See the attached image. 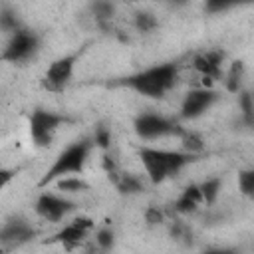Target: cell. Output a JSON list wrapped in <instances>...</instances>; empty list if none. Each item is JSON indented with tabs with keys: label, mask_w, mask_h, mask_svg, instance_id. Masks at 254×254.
<instances>
[{
	"label": "cell",
	"mask_w": 254,
	"mask_h": 254,
	"mask_svg": "<svg viewBox=\"0 0 254 254\" xmlns=\"http://www.w3.org/2000/svg\"><path fill=\"white\" fill-rule=\"evenodd\" d=\"M179 73H181V65L177 62H161L117 79L115 85L127 87L147 99H163L175 89L179 81Z\"/></svg>",
	"instance_id": "6da1fadb"
},
{
	"label": "cell",
	"mask_w": 254,
	"mask_h": 254,
	"mask_svg": "<svg viewBox=\"0 0 254 254\" xmlns=\"http://www.w3.org/2000/svg\"><path fill=\"white\" fill-rule=\"evenodd\" d=\"M137 155L151 185L165 183L167 179L179 175L189 165L200 159V155H192L183 149H163V147H153V145L139 147Z\"/></svg>",
	"instance_id": "7a4b0ae2"
},
{
	"label": "cell",
	"mask_w": 254,
	"mask_h": 254,
	"mask_svg": "<svg viewBox=\"0 0 254 254\" xmlns=\"http://www.w3.org/2000/svg\"><path fill=\"white\" fill-rule=\"evenodd\" d=\"M93 147H95V143H93L91 135L79 137L73 143H69L64 151L58 153V157L46 169V173L38 181V187L40 189H48L50 185H54V183H58V181H62L65 177H81Z\"/></svg>",
	"instance_id": "3957f363"
},
{
	"label": "cell",
	"mask_w": 254,
	"mask_h": 254,
	"mask_svg": "<svg viewBox=\"0 0 254 254\" xmlns=\"http://www.w3.org/2000/svg\"><path fill=\"white\" fill-rule=\"evenodd\" d=\"M85 50H87V44L77 48V50H73V52H69V54H65V56L56 58L46 67V71H44V75L40 79L42 87L46 91H50V93H62L64 89H67V85L71 83V79L75 75V67H77L79 60L83 58Z\"/></svg>",
	"instance_id": "277c9868"
},
{
	"label": "cell",
	"mask_w": 254,
	"mask_h": 254,
	"mask_svg": "<svg viewBox=\"0 0 254 254\" xmlns=\"http://www.w3.org/2000/svg\"><path fill=\"white\" fill-rule=\"evenodd\" d=\"M133 131L141 141H157L165 137H181L185 127L179 119L167 117L157 111H141L133 119Z\"/></svg>",
	"instance_id": "5b68a950"
},
{
	"label": "cell",
	"mask_w": 254,
	"mask_h": 254,
	"mask_svg": "<svg viewBox=\"0 0 254 254\" xmlns=\"http://www.w3.org/2000/svg\"><path fill=\"white\" fill-rule=\"evenodd\" d=\"M69 123V117L64 115V113H58V111H52V109H44V107H38L30 113L28 117V133H30V139L32 143L38 147V149H46L54 143L58 131Z\"/></svg>",
	"instance_id": "8992f818"
},
{
	"label": "cell",
	"mask_w": 254,
	"mask_h": 254,
	"mask_svg": "<svg viewBox=\"0 0 254 254\" xmlns=\"http://www.w3.org/2000/svg\"><path fill=\"white\" fill-rule=\"evenodd\" d=\"M42 40L38 36L36 30L22 26L20 30H16L14 34L8 36L6 46L2 50V62L6 64H14V65H24L28 62H32L38 52H40Z\"/></svg>",
	"instance_id": "52a82bcc"
},
{
	"label": "cell",
	"mask_w": 254,
	"mask_h": 254,
	"mask_svg": "<svg viewBox=\"0 0 254 254\" xmlns=\"http://www.w3.org/2000/svg\"><path fill=\"white\" fill-rule=\"evenodd\" d=\"M77 206L79 204L67 194H62L50 189H44L34 200V212L46 222H62L71 212H75Z\"/></svg>",
	"instance_id": "ba28073f"
},
{
	"label": "cell",
	"mask_w": 254,
	"mask_h": 254,
	"mask_svg": "<svg viewBox=\"0 0 254 254\" xmlns=\"http://www.w3.org/2000/svg\"><path fill=\"white\" fill-rule=\"evenodd\" d=\"M220 91L210 87V85H200L192 87L185 93L181 107H179V121H196L200 119L206 111H210L218 101H220Z\"/></svg>",
	"instance_id": "9c48e42d"
},
{
	"label": "cell",
	"mask_w": 254,
	"mask_h": 254,
	"mask_svg": "<svg viewBox=\"0 0 254 254\" xmlns=\"http://www.w3.org/2000/svg\"><path fill=\"white\" fill-rule=\"evenodd\" d=\"M93 228H95V222L89 216H75L67 224H64L48 242L60 244L65 250H73L87 240V236L93 232Z\"/></svg>",
	"instance_id": "30bf717a"
},
{
	"label": "cell",
	"mask_w": 254,
	"mask_h": 254,
	"mask_svg": "<svg viewBox=\"0 0 254 254\" xmlns=\"http://www.w3.org/2000/svg\"><path fill=\"white\" fill-rule=\"evenodd\" d=\"M224 62H226V54L222 50H204V52H198L194 54L192 58V69L204 79V85H206V79H208V85L216 79H222L224 77Z\"/></svg>",
	"instance_id": "8fae6325"
},
{
	"label": "cell",
	"mask_w": 254,
	"mask_h": 254,
	"mask_svg": "<svg viewBox=\"0 0 254 254\" xmlns=\"http://www.w3.org/2000/svg\"><path fill=\"white\" fill-rule=\"evenodd\" d=\"M36 238V228L22 216H14L2 224L0 230V242L2 246L8 248H20Z\"/></svg>",
	"instance_id": "7c38bea8"
},
{
	"label": "cell",
	"mask_w": 254,
	"mask_h": 254,
	"mask_svg": "<svg viewBox=\"0 0 254 254\" xmlns=\"http://www.w3.org/2000/svg\"><path fill=\"white\" fill-rule=\"evenodd\" d=\"M202 204H206V202H204L200 185H198V183H190V185H187V187L181 190V194L175 198L173 208H175V212H179V214H194V212H198V210L202 208Z\"/></svg>",
	"instance_id": "4fadbf2b"
},
{
	"label": "cell",
	"mask_w": 254,
	"mask_h": 254,
	"mask_svg": "<svg viewBox=\"0 0 254 254\" xmlns=\"http://www.w3.org/2000/svg\"><path fill=\"white\" fill-rule=\"evenodd\" d=\"M111 175H113L115 187H117V190H119L121 194H139V192H143V189H145L141 177H137V175H131V173H117L115 169L111 171ZM111 175H109V177H111Z\"/></svg>",
	"instance_id": "5bb4252c"
},
{
	"label": "cell",
	"mask_w": 254,
	"mask_h": 254,
	"mask_svg": "<svg viewBox=\"0 0 254 254\" xmlns=\"http://www.w3.org/2000/svg\"><path fill=\"white\" fill-rule=\"evenodd\" d=\"M222 81H224V87H226L228 93H236L238 95L244 89L242 87V81H244V64L242 62H232L226 67Z\"/></svg>",
	"instance_id": "9a60e30c"
},
{
	"label": "cell",
	"mask_w": 254,
	"mask_h": 254,
	"mask_svg": "<svg viewBox=\"0 0 254 254\" xmlns=\"http://www.w3.org/2000/svg\"><path fill=\"white\" fill-rule=\"evenodd\" d=\"M238 109H240V123L246 129H254V93L242 89L238 93Z\"/></svg>",
	"instance_id": "2e32d148"
},
{
	"label": "cell",
	"mask_w": 254,
	"mask_h": 254,
	"mask_svg": "<svg viewBox=\"0 0 254 254\" xmlns=\"http://www.w3.org/2000/svg\"><path fill=\"white\" fill-rule=\"evenodd\" d=\"M54 189L62 194H79V192H87L89 185L81 177H65V179L54 183Z\"/></svg>",
	"instance_id": "e0dca14e"
},
{
	"label": "cell",
	"mask_w": 254,
	"mask_h": 254,
	"mask_svg": "<svg viewBox=\"0 0 254 254\" xmlns=\"http://www.w3.org/2000/svg\"><path fill=\"white\" fill-rule=\"evenodd\" d=\"M179 139H181V149L183 151L192 153V155H202L204 153V141L196 131L185 127V131H183V135Z\"/></svg>",
	"instance_id": "ac0fdd59"
},
{
	"label": "cell",
	"mask_w": 254,
	"mask_h": 254,
	"mask_svg": "<svg viewBox=\"0 0 254 254\" xmlns=\"http://www.w3.org/2000/svg\"><path fill=\"white\" fill-rule=\"evenodd\" d=\"M200 185V190H202V196H204V202L206 206L214 204L220 196V189H222V179L220 177H208L204 181L198 183Z\"/></svg>",
	"instance_id": "d6986e66"
},
{
	"label": "cell",
	"mask_w": 254,
	"mask_h": 254,
	"mask_svg": "<svg viewBox=\"0 0 254 254\" xmlns=\"http://www.w3.org/2000/svg\"><path fill=\"white\" fill-rule=\"evenodd\" d=\"M236 185H238V190L244 198L252 200L254 202V167L250 169H242L238 173V179H236Z\"/></svg>",
	"instance_id": "ffe728a7"
},
{
	"label": "cell",
	"mask_w": 254,
	"mask_h": 254,
	"mask_svg": "<svg viewBox=\"0 0 254 254\" xmlns=\"http://www.w3.org/2000/svg\"><path fill=\"white\" fill-rule=\"evenodd\" d=\"M133 24H135V28H137L139 32L149 34V32L157 30L159 20H157V16H155L153 12H149V10H139V12H135V16H133Z\"/></svg>",
	"instance_id": "44dd1931"
},
{
	"label": "cell",
	"mask_w": 254,
	"mask_h": 254,
	"mask_svg": "<svg viewBox=\"0 0 254 254\" xmlns=\"http://www.w3.org/2000/svg\"><path fill=\"white\" fill-rule=\"evenodd\" d=\"M24 24L18 20V14L12 10V8H8V6H2V10H0V28L10 36V34H14L16 30H20Z\"/></svg>",
	"instance_id": "7402d4cb"
},
{
	"label": "cell",
	"mask_w": 254,
	"mask_h": 254,
	"mask_svg": "<svg viewBox=\"0 0 254 254\" xmlns=\"http://www.w3.org/2000/svg\"><path fill=\"white\" fill-rule=\"evenodd\" d=\"M89 10H91L93 18H95L101 26H105L107 22H111V18H113V14H115V6H113L111 2H93V4L89 6Z\"/></svg>",
	"instance_id": "603a6c76"
},
{
	"label": "cell",
	"mask_w": 254,
	"mask_h": 254,
	"mask_svg": "<svg viewBox=\"0 0 254 254\" xmlns=\"http://www.w3.org/2000/svg\"><path fill=\"white\" fill-rule=\"evenodd\" d=\"M95 244H97V248L103 250V252L111 250L113 244H115V234H113V230H111L109 226L97 228V232H95Z\"/></svg>",
	"instance_id": "cb8c5ba5"
},
{
	"label": "cell",
	"mask_w": 254,
	"mask_h": 254,
	"mask_svg": "<svg viewBox=\"0 0 254 254\" xmlns=\"http://www.w3.org/2000/svg\"><path fill=\"white\" fill-rule=\"evenodd\" d=\"M91 137H93L95 147H99V149H109V145H111V131H109L107 127H103V125L95 127V133H93Z\"/></svg>",
	"instance_id": "d4e9b609"
},
{
	"label": "cell",
	"mask_w": 254,
	"mask_h": 254,
	"mask_svg": "<svg viewBox=\"0 0 254 254\" xmlns=\"http://www.w3.org/2000/svg\"><path fill=\"white\" fill-rule=\"evenodd\" d=\"M145 218H147L149 224H161V222L165 220V214H163L161 208H157V206H149L147 212H145Z\"/></svg>",
	"instance_id": "484cf974"
},
{
	"label": "cell",
	"mask_w": 254,
	"mask_h": 254,
	"mask_svg": "<svg viewBox=\"0 0 254 254\" xmlns=\"http://www.w3.org/2000/svg\"><path fill=\"white\" fill-rule=\"evenodd\" d=\"M234 6H236V4H230V2H208V4L204 6V10L210 12V14H218V12H226V10L234 8Z\"/></svg>",
	"instance_id": "4316f807"
},
{
	"label": "cell",
	"mask_w": 254,
	"mask_h": 254,
	"mask_svg": "<svg viewBox=\"0 0 254 254\" xmlns=\"http://www.w3.org/2000/svg\"><path fill=\"white\" fill-rule=\"evenodd\" d=\"M202 254H240V250L234 246H212V248H206Z\"/></svg>",
	"instance_id": "83f0119b"
}]
</instances>
